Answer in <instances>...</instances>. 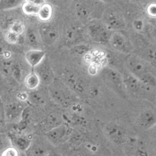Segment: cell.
<instances>
[{
	"mask_svg": "<svg viewBox=\"0 0 156 156\" xmlns=\"http://www.w3.org/2000/svg\"><path fill=\"white\" fill-rule=\"evenodd\" d=\"M41 84L40 80L34 71L30 73L24 80V84L30 90L37 88Z\"/></svg>",
	"mask_w": 156,
	"mask_h": 156,
	"instance_id": "7402d4cb",
	"label": "cell"
},
{
	"mask_svg": "<svg viewBox=\"0 0 156 156\" xmlns=\"http://www.w3.org/2000/svg\"><path fill=\"white\" fill-rule=\"evenodd\" d=\"M6 144V139L4 135H3L2 133H0V151H2L3 149H5V146Z\"/></svg>",
	"mask_w": 156,
	"mask_h": 156,
	"instance_id": "d590c367",
	"label": "cell"
},
{
	"mask_svg": "<svg viewBox=\"0 0 156 156\" xmlns=\"http://www.w3.org/2000/svg\"><path fill=\"white\" fill-rule=\"evenodd\" d=\"M24 2L30 3L31 4H33L38 6H41V5H43L44 3H46L45 0H24Z\"/></svg>",
	"mask_w": 156,
	"mask_h": 156,
	"instance_id": "8d00e7d4",
	"label": "cell"
},
{
	"mask_svg": "<svg viewBox=\"0 0 156 156\" xmlns=\"http://www.w3.org/2000/svg\"><path fill=\"white\" fill-rule=\"evenodd\" d=\"M101 2H103V3H110L112 2V0H100Z\"/></svg>",
	"mask_w": 156,
	"mask_h": 156,
	"instance_id": "b9f144b4",
	"label": "cell"
},
{
	"mask_svg": "<svg viewBox=\"0 0 156 156\" xmlns=\"http://www.w3.org/2000/svg\"><path fill=\"white\" fill-rule=\"evenodd\" d=\"M25 30L24 25L21 21H14L10 26L9 31L20 36L24 33Z\"/></svg>",
	"mask_w": 156,
	"mask_h": 156,
	"instance_id": "4316f807",
	"label": "cell"
},
{
	"mask_svg": "<svg viewBox=\"0 0 156 156\" xmlns=\"http://www.w3.org/2000/svg\"><path fill=\"white\" fill-rule=\"evenodd\" d=\"M48 87L49 96L59 106L68 108L75 105L77 102L76 94L62 81L55 78Z\"/></svg>",
	"mask_w": 156,
	"mask_h": 156,
	"instance_id": "7a4b0ae2",
	"label": "cell"
},
{
	"mask_svg": "<svg viewBox=\"0 0 156 156\" xmlns=\"http://www.w3.org/2000/svg\"><path fill=\"white\" fill-rule=\"evenodd\" d=\"M129 73L142 83L155 88L156 80L151 63L139 55L129 56L126 61Z\"/></svg>",
	"mask_w": 156,
	"mask_h": 156,
	"instance_id": "6da1fadb",
	"label": "cell"
},
{
	"mask_svg": "<svg viewBox=\"0 0 156 156\" xmlns=\"http://www.w3.org/2000/svg\"><path fill=\"white\" fill-rule=\"evenodd\" d=\"M109 42L115 50L121 53L128 54L133 50V46L129 38L121 31H112Z\"/></svg>",
	"mask_w": 156,
	"mask_h": 156,
	"instance_id": "ba28073f",
	"label": "cell"
},
{
	"mask_svg": "<svg viewBox=\"0 0 156 156\" xmlns=\"http://www.w3.org/2000/svg\"><path fill=\"white\" fill-rule=\"evenodd\" d=\"M93 156H111V153L106 148H99L93 154Z\"/></svg>",
	"mask_w": 156,
	"mask_h": 156,
	"instance_id": "836d02e7",
	"label": "cell"
},
{
	"mask_svg": "<svg viewBox=\"0 0 156 156\" xmlns=\"http://www.w3.org/2000/svg\"><path fill=\"white\" fill-rule=\"evenodd\" d=\"M147 13L149 16L152 17H155L156 15V7L155 4H151L147 7Z\"/></svg>",
	"mask_w": 156,
	"mask_h": 156,
	"instance_id": "e575fe53",
	"label": "cell"
},
{
	"mask_svg": "<svg viewBox=\"0 0 156 156\" xmlns=\"http://www.w3.org/2000/svg\"><path fill=\"white\" fill-rule=\"evenodd\" d=\"M34 69V72L40 78L41 83L48 86L55 80L54 71L52 69L46 58Z\"/></svg>",
	"mask_w": 156,
	"mask_h": 156,
	"instance_id": "30bf717a",
	"label": "cell"
},
{
	"mask_svg": "<svg viewBox=\"0 0 156 156\" xmlns=\"http://www.w3.org/2000/svg\"><path fill=\"white\" fill-rule=\"evenodd\" d=\"M5 121L4 106H3L2 102L0 101V133H2V131L4 129Z\"/></svg>",
	"mask_w": 156,
	"mask_h": 156,
	"instance_id": "4dcf8cb0",
	"label": "cell"
},
{
	"mask_svg": "<svg viewBox=\"0 0 156 156\" xmlns=\"http://www.w3.org/2000/svg\"><path fill=\"white\" fill-rule=\"evenodd\" d=\"M24 41L31 49H41V45L43 43L38 30L33 28L26 29L24 32Z\"/></svg>",
	"mask_w": 156,
	"mask_h": 156,
	"instance_id": "9a60e30c",
	"label": "cell"
},
{
	"mask_svg": "<svg viewBox=\"0 0 156 156\" xmlns=\"http://www.w3.org/2000/svg\"><path fill=\"white\" fill-rule=\"evenodd\" d=\"M67 156H93V155L87 149L78 147L71 149L68 152Z\"/></svg>",
	"mask_w": 156,
	"mask_h": 156,
	"instance_id": "484cf974",
	"label": "cell"
},
{
	"mask_svg": "<svg viewBox=\"0 0 156 156\" xmlns=\"http://www.w3.org/2000/svg\"><path fill=\"white\" fill-rule=\"evenodd\" d=\"M19 35L12 33L10 31H8L5 35V39L6 41L11 44H15L19 40Z\"/></svg>",
	"mask_w": 156,
	"mask_h": 156,
	"instance_id": "f546056e",
	"label": "cell"
},
{
	"mask_svg": "<svg viewBox=\"0 0 156 156\" xmlns=\"http://www.w3.org/2000/svg\"><path fill=\"white\" fill-rule=\"evenodd\" d=\"M48 95L46 94L45 91L41 89H39L38 87L35 89L30 90L29 93L27 94V99L33 106H43L46 105L47 102Z\"/></svg>",
	"mask_w": 156,
	"mask_h": 156,
	"instance_id": "e0dca14e",
	"label": "cell"
},
{
	"mask_svg": "<svg viewBox=\"0 0 156 156\" xmlns=\"http://www.w3.org/2000/svg\"><path fill=\"white\" fill-rule=\"evenodd\" d=\"M123 77L126 90L142 98L151 100L154 96V87L146 85L131 73H126Z\"/></svg>",
	"mask_w": 156,
	"mask_h": 156,
	"instance_id": "3957f363",
	"label": "cell"
},
{
	"mask_svg": "<svg viewBox=\"0 0 156 156\" xmlns=\"http://www.w3.org/2000/svg\"><path fill=\"white\" fill-rule=\"evenodd\" d=\"M80 32L76 28H72L68 31L66 34V37L68 39V40H76V39L79 37Z\"/></svg>",
	"mask_w": 156,
	"mask_h": 156,
	"instance_id": "d6a6232c",
	"label": "cell"
},
{
	"mask_svg": "<svg viewBox=\"0 0 156 156\" xmlns=\"http://www.w3.org/2000/svg\"><path fill=\"white\" fill-rule=\"evenodd\" d=\"M25 107L20 102H11L4 107L5 120L8 122L20 121Z\"/></svg>",
	"mask_w": 156,
	"mask_h": 156,
	"instance_id": "5bb4252c",
	"label": "cell"
},
{
	"mask_svg": "<svg viewBox=\"0 0 156 156\" xmlns=\"http://www.w3.org/2000/svg\"><path fill=\"white\" fill-rule=\"evenodd\" d=\"M76 12L77 15L80 18H86L90 13V9L87 6L83 3H79L76 6Z\"/></svg>",
	"mask_w": 156,
	"mask_h": 156,
	"instance_id": "83f0119b",
	"label": "cell"
},
{
	"mask_svg": "<svg viewBox=\"0 0 156 156\" xmlns=\"http://www.w3.org/2000/svg\"><path fill=\"white\" fill-rule=\"evenodd\" d=\"M8 73L11 74L17 81H20L22 77V72L20 65L17 63L10 62L8 68Z\"/></svg>",
	"mask_w": 156,
	"mask_h": 156,
	"instance_id": "d4e9b609",
	"label": "cell"
},
{
	"mask_svg": "<svg viewBox=\"0 0 156 156\" xmlns=\"http://www.w3.org/2000/svg\"><path fill=\"white\" fill-rule=\"evenodd\" d=\"M105 132L108 138L115 144H121L126 140V131L119 124H111L108 125L106 128Z\"/></svg>",
	"mask_w": 156,
	"mask_h": 156,
	"instance_id": "4fadbf2b",
	"label": "cell"
},
{
	"mask_svg": "<svg viewBox=\"0 0 156 156\" xmlns=\"http://www.w3.org/2000/svg\"><path fill=\"white\" fill-rule=\"evenodd\" d=\"M155 112L151 109H147L143 111L139 118V124L145 129L153 127L155 124Z\"/></svg>",
	"mask_w": 156,
	"mask_h": 156,
	"instance_id": "d6986e66",
	"label": "cell"
},
{
	"mask_svg": "<svg viewBox=\"0 0 156 156\" xmlns=\"http://www.w3.org/2000/svg\"><path fill=\"white\" fill-rule=\"evenodd\" d=\"M46 58V53L42 49H31L25 54V59L32 68H36Z\"/></svg>",
	"mask_w": 156,
	"mask_h": 156,
	"instance_id": "ac0fdd59",
	"label": "cell"
},
{
	"mask_svg": "<svg viewBox=\"0 0 156 156\" xmlns=\"http://www.w3.org/2000/svg\"><path fill=\"white\" fill-rule=\"evenodd\" d=\"M135 156H147V155L144 149H138L136 152Z\"/></svg>",
	"mask_w": 156,
	"mask_h": 156,
	"instance_id": "74e56055",
	"label": "cell"
},
{
	"mask_svg": "<svg viewBox=\"0 0 156 156\" xmlns=\"http://www.w3.org/2000/svg\"><path fill=\"white\" fill-rule=\"evenodd\" d=\"M21 6L23 12L28 16H37L40 7L27 2H24Z\"/></svg>",
	"mask_w": 156,
	"mask_h": 156,
	"instance_id": "cb8c5ba5",
	"label": "cell"
},
{
	"mask_svg": "<svg viewBox=\"0 0 156 156\" xmlns=\"http://www.w3.org/2000/svg\"><path fill=\"white\" fill-rule=\"evenodd\" d=\"M62 81L66 84L75 94H83L85 91V87L81 80L74 73L66 71L61 75Z\"/></svg>",
	"mask_w": 156,
	"mask_h": 156,
	"instance_id": "7c38bea8",
	"label": "cell"
},
{
	"mask_svg": "<svg viewBox=\"0 0 156 156\" xmlns=\"http://www.w3.org/2000/svg\"><path fill=\"white\" fill-rule=\"evenodd\" d=\"M133 1H134V2H140V0H133Z\"/></svg>",
	"mask_w": 156,
	"mask_h": 156,
	"instance_id": "7bdbcfd3",
	"label": "cell"
},
{
	"mask_svg": "<svg viewBox=\"0 0 156 156\" xmlns=\"http://www.w3.org/2000/svg\"><path fill=\"white\" fill-rule=\"evenodd\" d=\"M2 156H18V151L14 147H8L3 151Z\"/></svg>",
	"mask_w": 156,
	"mask_h": 156,
	"instance_id": "1f68e13d",
	"label": "cell"
},
{
	"mask_svg": "<svg viewBox=\"0 0 156 156\" xmlns=\"http://www.w3.org/2000/svg\"><path fill=\"white\" fill-rule=\"evenodd\" d=\"M105 21L104 23L106 27L112 31L119 30L124 27L125 21L118 14L113 12H109L106 15Z\"/></svg>",
	"mask_w": 156,
	"mask_h": 156,
	"instance_id": "2e32d148",
	"label": "cell"
},
{
	"mask_svg": "<svg viewBox=\"0 0 156 156\" xmlns=\"http://www.w3.org/2000/svg\"><path fill=\"white\" fill-rule=\"evenodd\" d=\"M38 32L42 43L48 46L54 44L59 37V30L56 27L48 22L40 26Z\"/></svg>",
	"mask_w": 156,
	"mask_h": 156,
	"instance_id": "9c48e42d",
	"label": "cell"
},
{
	"mask_svg": "<svg viewBox=\"0 0 156 156\" xmlns=\"http://www.w3.org/2000/svg\"><path fill=\"white\" fill-rule=\"evenodd\" d=\"M52 3H53L56 5H61L64 4V3L67 2L68 0H50Z\"/></svg>",
	"mask_w": 156,
	"mask_h": 156,
	"instance_id": "f35d334b",
	"label": "cell"
},
{
	"mask_svg": "<svg viewBox=\"0 0 156 156\" xmlns=\"http://www.w3.org/2000/svg\"><path fill=\"white\" fill-rule=\"evenodd\" d=\"M73 129L66 123L62 124L44 133V137L53 147L66 142L72 136Z\"/></svg>",
	"mask_w": 156,
	"mask_h": 156,
	"instance_id": "277c9868",
	"label": "cell"
},
{
	"mask_svg": "<svg viewBox=\"0 0 156 156\" xmlns=\"http://www.w3.org/2000/svg\"><path fill=\"white\" fill-rule=\"evenodd\" d=\"M73 51L77 55H83L89 51V47L85 44H78L73 47Z\"/></svg>",
	"mask_w": 156,
	"mask_h": 156,
	"instance_id": "f1b7e54d",
	"label": "cell"
},
{
	"mask_svg": "<svg viewBox=\"0 0 156 156\" xmlns=\"http://www.w3.org/2000/svg\"><path fill=\"white\" fill-rule=\"evenodd\" d=\"M24 0H0V10H9L22 5Z\"/></svg>",
	"mask_w": 156,
	"mask_h": 156,
	"instance_id": "603a6c76",
	"label": "cell"
},
{
	"mask_svg": "<svg viewBox=\"0 0 156 156\" xmlns=\"http://www.w3.org/2000/svg\"><path fill=\"white\" fill-rule=\"evenodd\" d=\"M64 121V115L61 112L56 110L48 112L44 116L43 119V127L44 133L66 123Z\"/></svg>",
	"mask_w": 156,
	"mask_h": 156,
	"instance_id": "8fae6325",
	"label": "cell"
},
{
	"mask_svg": "<svg viewBox=\"0 0 156 156\" xmlns=\"http://www.w3.org/2000/svg\"><path fill=\"white\" fill-rule=\"evenodd\" d=\"M7 52H6L2 44H0V55H5Z\"/></svg>",
	"mask_w": 156,
	"mask_h": 156,
	"instance_id": "60d3db41",
	"label": "cell"
},
{
	"mask_svg": "<svg viewBox=\"0 0 156 156\" xmlns=\"http://www.w3.org/2000/svg\"><path fill=\"white\" fill-rule=\"evenodd\" d=\"M53 7L49 3H45L40 7V9H39L36 16L40 21L46 23L51 20L53 16Z\"/></svg>",
	"mask_w": 156,
	"mask_h": 156,
	"instance_id": "44dd1931",
	"label": "cell"
},
{
	"mask_svg": "<svg viewBox=\"0 0 156 156\" xmlns=\"http://www.w3.org/2000/svg\"><path fill=\"white\" fill-rule=\"evenodd\" d=\"M101 76L106 84L121 96H126V89L123 77L118 71L111 68H105L101 71Z\"/></svg>",
	"mask_w": 156,
	"mask_h": 156,
	"instance_id": "5b68a950",
	"label": "cell"
},
{
	"mask_svg": "<svg viewBox=\"0 0 156 156\" xmlns=\"http://www.w3.org/2000/svg\"><path fill=\"white\" fill-rule=\"evenodd\" d=\"M10 140L16 149L24 152L27 151L31 142V139L21 135L11 134L10 136Z\"/></svg>",
	"mask_w": 156,
	"mask_h": 156,
	"instance_id": "ffe728a7",
	"label": "cell"
},
{
	"mask_svg": "<svg viewBox=\"0 0 156 156\" xmlns=\"http://www.w3.org/2000/svg\"><path fill=\"white\" fill-rule=\"evenodd\" d=\"M52 147L45 137H37L31 140L25 154L27 156H47L53 149Z\"/></svg>",
	"mask_w": 156,
	"mask_h": 156,
	"instance_id": "52a82bcc",
	"label": "cell"
},
{
	"mask_svg": "<svg viewBox=\"0 0 156 156\" xmlns=\"http://www.w3.org/2000/svg\"><path fill=\"white\" fill-rule=\"evenodd\" d=\"M112 32L105 24L99 22H92L87 27L89 37L96 43L100 44L108 43Z\"/></svg>",
	"mask_w": 156,
	"mask_h": 156,
	"instance_id": "8992f818",
	"label": "cell"
},
{
	"mask_svg": "<svg viewBox=\"0 0 156 156\" xmlns=\"http://www.w3.org/2000/svg\"><path fill=\"white\" fill-rule=\"evenodd\" d=\"M47 156H64V155L61 153L55 151H54V149H53Z\"/></svg>",
	"mask_w": 156,
	"mask_h": 156,
	"instance_id": "ab89813d",
	"label": "cell"
}]
</instances>
